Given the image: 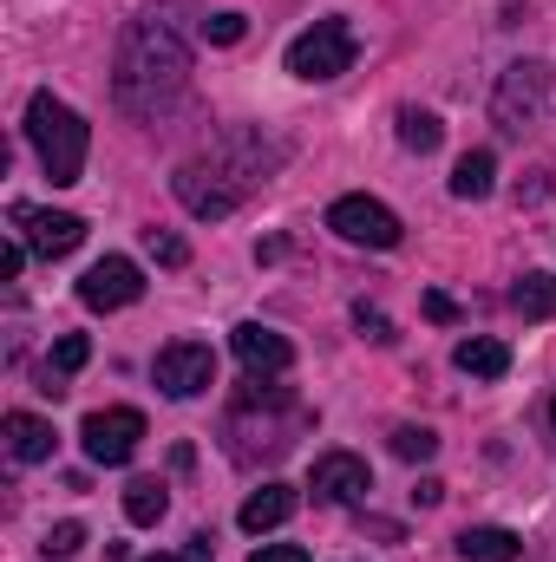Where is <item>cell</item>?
<instances>
[{
    "instance_id": "obj_14",
    "label": "cell",
    "mask_w": 556,
    "mask_h": 562,
    "mask_svg": "<svg viewBox=\"0 0 556 562\" xmlns=\"http://www.w3.org/2000/svg\"><path fill=\"white\" fill-rule=\"evenodd\" d=\"M458 557L465 562H518L524 557V537L504 530V524H471V530L458 537Z\"/></svg>"
},
{
    "instance_id": "obj_22",
    "label": "cell",
    "mask_w": 556,
    "mask_h": 562,
    "mask_svg": "<svg viewBox=\"0 0 556 562\" xmlns=\"http://www.w3.org/2000/svg\"><path fill=\"white\" fill-rule=\"evenodd\" d=\"M438 451V431H425V425H393V458H407V464H425Z\"/></svg>"
},
{
    "instance_id": "obj_30",
    "label": "cell",
    "mask_w": 556,
    "mask_h": 562,
    "mask_svg": "<svg viewBox=\"0 0 556 562\" xmlns=\"http://www.w3.org/2000/svg\"><path fill=\"white\" fill-rule=\"evenodd\" d=\"M419 504H425V510H432V504H438V497H445V484H438V477H419V491H413Z\"/></svg>"
},
{
    "instance_id": "obj_10",
    "label": "cell",
    "mask_w": 556,
    "mask_h": 562,
    "mask_svg": "<svg viewBox=\"0 0 556 562\" xmlns=\"http://www.w3.org/2000/svg\"><path fill=\"white\" fill-rule=\"evenodd\" d=\"M144 294V276L132 256H105V262H92L86 276H79V301L92 307V314H112V307H132Z\"/></svg>"
},
{
    "instance_id": "obj_7",
    "label": "cell",
    "mask_w": 556,
    "mask_h": 562,
    "mask_svg": "<svg viewBox=\"0 0 556 562\" xmlns=\"http://www.w3.org/2000/svg\"><path fill=\"white\" fill-rule=\"evenodd\" d=\"M151 373H157V386L170 400H197V393L216 386V353L203 340H170V347H157V367Z\"/></svg>"
},
{
    "instance_id": "obj_15",
    "label": "cell",
    "mask_w": 556,
    "mask_h": 562,
    "mask_svg": "<svg viewBox=\"0 0 556 562\" xmlns=\"http://www.w3.org/2000/svg\"><path fill=\"white\" fill-rule=\"evenodd\" d=\"M452 367H458V373H471V380H504V373H511V347H504V340H491V334H471V340H458Z\"/></svg>"
},
{
    "instance_id": "obj_3",
    "label": "cell",
    "mask_w": 556,
    "mask_h": 562,
    "mask_svg": "<svg viewBox=\"0 0 556 562\" xmlns=\"http://www.w3.org/2000/svg\"><path fill=\"white\" fill-rule=\"evenodd\" d=\"M354 53H360V40H354L347 20H314L308 33L288 40V72L308 79V86H327V79H341L354 66Z\"/></svg>"
},
{
    "instance_id": "obj_26",
    "label": "cell",
    "mask_w": 556,
    "mask_h": 562,
    "mask_svg": "<svg viewBox=\"0 0 556 562\" xmlns=\"http://www.w3.org/2000/svg\"><path fill=\"white\" fill-rule=\"evenodd\" d=\"M354 321H360V334H367V340H393V327H387V314H380V307H367V301H360V307H354Z\"/></svg>"
},
{
    "instance_id": "obj_2",
    "label": "cell",
    "mask_w": 556,
    "mask_h": 562,
    "mask_svg": "<svg viewBox=\"0 0 556 562\" xmlns=\"http://www.w3.org/2000/svg\"><path fill=\"white\" fill-rule=\"evenodd\" d=\"M26 144L40 150V170L53 177V183H79L86 177V119L66 105V99H53V92H33L26 99Z\"/></svg>"
},
{
    "instance_id": "obj_21",
    "label": "cell",
    "mask_w": 556,
    "mask_h": 562,
    "mask_svg": "<svg viewBox=\"0 0 556 562\" xmlns=\"http://www.w3.org/2000/svg\"><path fill=\"white\" fill-rule=\"evenodd\" d=\"M144 256H151L157 269H184V262H190V243L170 236V229H144Z\"/></svg>"
},
{
    "instance_id": "obj_11",
    "label": "cell",
    "mask_w": 556,
    "mask_h": 562,
    "mask_svg": "<svg viewBox=\"0 0 556 562\" xmlns=\"http://www.w3.org/2000/svg\"><path fill=\"white\" fill-rule=\"evenodd\" d=\"M367 491H374L367 458H354V451H321L314 458V504H360Z\"/></svg>"
},
{
    "instance_id": "obj_29",
    "label": "cell",
    "mask_w": 556,
    "mask_h": 562,
    "mask_svg": "<svg viewBox=\"0 0 556 562\" xmlns=\"http://www.w3.org/2000/svg\"><path fill=\"white\" fill-rule=\"evenodd\" d=\"M425 314H432V321H452L458 307H452V294H425Z\"/></svg>"
},
{
    "instance_id": "obj_6",
    "label": "cell",
    "mask_w": 556,
    "mask_h": 562,
    "mask_svg": "<svg viewBox=\"0 0 556 562\" xmlns=\"http://www.w3.org/2000/svg\"><path fill=\"white\" fill-rule=\"evenodd\" d=\"M79 445L92 464H132V451L144 445V413L138 406H105L79 425Z\"/></svg>"
},
{
    "instance_id": "obj_17",
    "label": "cell",
    "mask_w": 556,
    "mask_h": 562,
    "mask_svg": "<svg viewBox=\"0 0 556 562\" xmlns=\"http://www.w3.org/2000/svg\"><path fill=\"white\" fill-rule=\"evenodd\" d=\"M491 183H498L491 150H465L458 170H452V196H458V203H478V196H491Z\"/></svg>"
},
{
    "instance_id": "obj_9",
    "label": "cell",
    "mask_w": 556,
    "mask_h": 562,
    "mask_svg": "<svg viewBox=\"0 0 556 562\" xmlns=\"http://www.w3.org/2000/svg\"><path fill=\"white\" fill-rule=\"evenodd\" d=\"M13 223H20V243L33 249V256H46V262H59V256H73L79 243H86V223L73 216V210H13Z\"/></svg>"
},
{
    "instance_id": "obj_24",
    "label": "cell",
    "mask_w": 556,
    "mask_h": 562,
    "mask_svg": "<svg viewBox=\"0 0 556 562\" xmlns=\"http://www.w3.org/2000/svg\"><path fill=\"white\" fill-rule=\"evenodd\" d=\"M243 33H249L243 13H210V20H203V40H210V46H236Z\"/></svg>"
},
{
    "instance_id": "obj_12",
    "label": "cell",
    "mask_w": 556,
    "mask_h": 562,
    "mask_svg": "<svg viewBox=\"0 0 556 562\" xmlns=\"http://www.w3.org/2000/svg\"><path fill=\"white\" fill-rule=\"evenodd\" d=\"M230 347H236V360H243V373H249V380H276V373H288V367H294L288 334L263 327V321H243V327L230 334Z\"/></svg>"
},
{
    "instance_id": "obj_19",
    "label": "cell",
    "mask_w": 556,
    "mask_h": 562,
    "mask_svg": "<svg viewBox=\"0 0 556 562\" xmlns=\"http://www.w3.org/2000/svg\"><path fill=\"white\" fill-rule=\"evenodd\" d=\"M164 510H170V491H164L157 477H138V484L125 491V517H132V524H164Z\"/></svg>"
},
{
    "instance_id": "obj_20",
    "label": "cell",
    "mask_w": 556,
    "mask_h": 562,
    "mask_svg": "<svg viewBox=\"0 0 556 562\" xmlns=\"http://www.w3.org/2000/svg\"><path fill=\"white\" fill-rule=\"evenodd\" d=\"M400 144L425 157V150H438V144H445V125H438L432 112H419V105H407V112H400Z\"/></svg>"
},
{
    "instance_id": "obj_1",
    "label": "cell",
    "mask_w": 556,
    "mask_h": 562,
    "mask_svg": "<svg viewBox=\"0 0 556 562\" xmlns=\"http://www.w3.org/2000/svg\"><path fill=\"white\" fill-rule=\"evenodd\" d=\"M190 86V40L177 33L170 13H138L119 40V66H112V92L132 119H157L184 99Z\"/></svg>"
},
{
    "instance_id": "obj_8",
    "label": "cell",
    "mask_w": 556,
    "mask_h": 562,
    "mask_svg": "<svg viewBox=\"0 0 556 562\" xmlns=\"http://www.w3.org/2000/svg\"><path fill=\"white\" fill-rule=\"evenodd\" d=\"M544 92H551V66H511L504 79H498V99H491V119L504 125V132H524V119H537V105H544Z\"/></svg>"
},
{
    "instance_id": "obj_13",
    "label": "cell",
    "mask_w": 556,
    "mask_h": 562,
    "mask_svg": "<svg viewBox=\"0 0 556 562\" xmlns=\"http://www.w3.org/2000/svg\"><path fill=\"white\" fill-rule=\"evenodd\" d=\"M53 425L40 419V413H7V451H13V464H46L53 458Z\"/></svg>"
},
{
    "instance_id": "obj_23",
    "label": "cell",
    "mask_w": 556,
    "mask_h": 562,
    "mask_svg": "<svg viewBox=\"0 0 556 562\" xmlns=\"http://www.w3.org/2000/svg\"><path fill=\"white\" fill-rule=\"evenodd\" d=\"M86 360H92V340L86 334H59L53 340V373H79Z\"/></svg>"
},
{
    "instance_id": "obj_18",
    "label": "cell",
    "mask_w": 556,
    "mask_h": 562,
    "mask_svg": "<svg viewBox=\"0 0 556 562\" xmlns=\"http://www.w3.org/2000/svg\"><path fill=\"white\" fill-rule=\"evenodd\" d=\"M511 307H518L524 321H544V314L556 307V276H544V269H537V276H524L518 288H511Z\"/></svg>"
},
{
    "instance_id": "obj_4",
    "label": "cell",
    "mask_w": 556,
    "mask_h": 562,
    "mask_svg": "<svg viewBox=\"0 0 556 562\" xmlns=\"http://www.w3.org/2000/svg\"><path fill=\"white\" fill-rule=\"evenodd\" d=\"M170 190H177V203H184L190 216H203V223H223V216L243 203V190H249V183L210 157V164H184V170L170 177Z\"/></svg>"
},
{
    "instance_id": "obj_28",
    "label": "cell",
    "mask_w": 556,
    "mask_h": 562,
    "mask_svg": "<svg viewBox=\"0 0 556 562\" xmlns=\"http://www.w3.org/2000/svg\"><path fill=\"white\" fill-rule=\"evenodd\" d=\"M26 256H33L26 243H7V249H0V281H13V276H20V269H26Z\"/></svg>"
},
{
    "instance_id": "obj_27",
    "label": "cell",
    "mask_w": 556,
    "mask_h": 562,
    "mask_svg": "<svg viewBox=\"0 0 556 562\" xmlns=\"http://www.w3.org/2000/svg\"><path fill=\"white\" fill-rule=\"evenodd\" d=\"M249 562H308V550H301V543H263Z\"/></svg>"
},
{
    "instance_id": "obj_5",
    "label": "cell",
    "mask_w": 556,
    "mask_h": 562,
    "mask_svg": "<svg viewBox=\"0 0 556 562\" xmlns=\"http://www.w3.org/2000/svg\"><path fill=\"white\" fill-rule=\"evenodd\" d=\"M327 229L354 249H400V216L380 203V196H334L327 203Z\"/></svg>"
},
{
    "instance_id": "obj_16",
    "label": "cell",
    "mask_w": 556,
    "mask_h": 562,
    "mask_svg": "<svg viewBox=\"0 0 556 562\" xmlns=\"http://www.w3.org/2000/svg\"><path fill=\"white\" fill-rule=\"evenodd\" d=\"M288 517H294V491H288V484H263V491H249V504H243V530H249V537L281 530Z\"/></svg>"
},
{
    "instance_id": "obj_25",
    "label": "cell",
    "mask_w": 556,
    "mask_h": 562,
    "mask_svg": "<svg viewBox=\"0 0 556 562\" xmlns=\"http://www.w3.org/2000/svg\"><path fill=\"white\" fill-rule=\"evenodd\" d=\"M79 543H86V524H53L46 530V557H79Z\"/></svg>"
},
{
    "instance_id": "obj_31",
    "label": "cell",
    "mask_w": 556,
    "mask_h": 562,
    "mask_svg": "<svg viewBox=\"0 0 556 562\" xmlns=\"http://www.w3.org/2000/svg\"><path fill=\"white\" fill-rule=\"evenodd\" d=\"M144 562H197L190 550H177V557H144Z\"/></svg>"
},
{
    "instance_id": "obj_32",
    "label": "cell",
    "mask_w": 556,
    "mask_h": 562,
    "mask_svg": "<svg viewBox=\"0 0 556 562\" xmlns=\"http://www.w3.org/2000/svg\"><path fill=\"white\" fill-rule=\"evenodd\" d=\"M551 425H556V400H551Z\"/></svg>"
}]
</instances>
